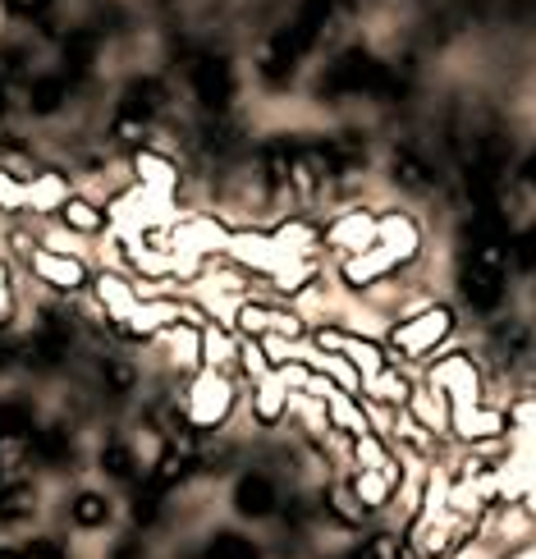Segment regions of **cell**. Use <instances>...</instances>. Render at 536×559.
I'll use <instances>...</instances> for the list:
<instances>
[{
  "label": "cell",
  "mask_w": 536,
  "mask_h": 559,
  "mask_svg": "<svg viewBox=\"0 0 536 559\" xmlns=\"http://www.w3.org/2000/svg\"><path fill=\"white\" fill-rule=\"evenodd\" d=\"M14 317V289H10V271L0 266V325Z\"/></svg>",
  "instance_id": "obj_30"
},
{
  "label": "cell",
  "mask_w": 536,
  "mask_h": 559,
  "mask_svg": "<svg viewBox=\"0 0 536 559\" xmlns=\"http://www.w3.org/2000/svg\"><path fill=\"white\" fill-rule=\"evenodd\" d=\"M102 377H106V385H110L115 394H124V390L133 385V371H129V362H106Z\"/></svg>",
  "instance_id": "obj_28"
},
{
  "label": "cell",
  "mask_w": 536,
  "mask_h": 559,
  "mask_svg": "<svg viewBox=\"0 0 536 559\" xmlns=\"http://www.w3.org/2000/svg\"><path fill=\"white\" fill-rule=\"evenodd\" d=\"M394 179H400L404 189H427V183H431V170H427L417 156L400 152V156H394Z\"/></svg>",
  "instance_id": "obj_21"
},
{
  "label": "cell",
  "mask_w": 536,
  "mask_h": 559,
  "mask_svg": "<svg viewBox=\"0 0 536 559\" xmlns=\"http://www.w3.org/2000/svg\"><path fill=\"white\" fill-rule=\"evenodd\" d=\"M97 298H102V308L115 317V321H129L133 317V308H138V298H133V289H129V280L124 275H97Z\"/></svg>",
  "instance_id": "obj_14"
},
{
  "label": "cell",
  "mask_w": 536,
  "mask_h": 559,
  "mask_svg": "<svg viewBox=\"0 0 536 559\" xmlns=\"http://www.w3.org/2000/svg\"><path fill=\"white\" fill-rule=\"evenodd\" d=\"M212 559H258V546L235 537V532H225V537H216V546H212Z\"/></svg>",
  "instance_id": "obj_24"
},
{
  "label": "cell",
  "mask_w": 536,
  "mask_h": 559,
  "mask_svg": "<svg viewBox=\"0 0 536 559\" xmlns=\"http://www.w3.org/2000/svg\"><path fill=\"white\" fill-rule=\"evenodd\" d=\"M354 491H358L362 504H381V500L390 496V473H362V477L354 481Z\"/></svg>",
  "instance_id": "obj_23"
},
{
  "label": "cell",
  "mask_w": 536,
  "mask_h": 559,
  "mask_svg": "<svg viewBox=\"0 0 536 559\" xmlns=\"http://www.w3.org/2000/svg\"><path fill=\"white\" fill-rule=\"evenodd\" d=\"M235 321H239V331H243L248 340H266V335H289V340H298V335H302V321H298L294 312H285V308H271V302H243Z\"/></svg>",
  "instance_id": "obj_5"
},
{
  "label": "cell",
  "mask_w": 536,
  "mask_h": 559,
  "mask_svg": "<svg viewBox=\"0 0 536 559\" xmlns=\"http://www.w3.org/2000/svg\"><path fill=\"white\" fill-rule=\"evenodd\" d=\"M450 331H454V312H450V308H427V312L408 317L404 325H394L390 340H394V348H400V354L417 358V354H427V348H436Z\"/></svg>",
  "instance_id": "obj_2"
},
{
  "label": "cell",
  "mask_w": 536,
  "mask_h": 559,
  "mask_svg": "<svg viewBox=\"0 0 536 559\" xmlns=\"http://www.w3.org/2000/svg\"><path fill=\"white\" fill-rule=\"evenodd\" d=\"M509 258H514V266L519 271H536V225L532 229H523V235L509 243Z\"/></svg>",
  "instance_id": "obj_25"
},
{
  "label": "cell",
  "mask_w": 536,
  "mask_h": 559,
  "mask_svg": "<svg viewBox=\"0 0 536 559\" xmlns=\"http://www.w3.org/2000/svg\"><path fill=\"white\" fill-rule=\"evenodd\" d=\"M235 504H239L243 519H266V514H275V486H271V477H262V473L243 477L239 491H235Z\"/></svg>",
  "instance_id": "obj_12"
},
{
  "label": "cell",
  "mask_w": 536,
  "mask_h": 559,
  "mask_svg": "<svg viewBox=\"0 0 536 559\" xmlns=\"http://www.w3.org/2000/svg\"><path fill=\"white\" fill-rule=\"evenodd\" d=\"M33 436V413L23 404H0V440H23Z\"/></svg>",
  "instance_id": "obj_19"
},
{
  "label": "cell",
  "mask_w": 536,
  "mask_h": 559,
  "mask_svg": "<svg viewBox=\"0 0 536 559\" xmlns=\"http://www.w3.org/2000/svg\"><path fill=\"white\" fill-rule=\"evenodd\" d=\"M331 248H340L344 258H354V252H367V248H377V216H367V212H348L340 216L331 229L321 235Z\"/></svg>",
  "instance_id": "obj_7"
},
{
  "label": "cell",
  "mask_w": 536,
  "mask_h": 559,
  "mask_svg": "<svg viewBox=\"0 0 536 559\" xmlns=\"http://www.w3.org/2000/svg\"><path fill=\"white\" fill-rule=\"evenodd\" d=\"M279 404H285V385L266 381V385L258 390V417H262V423H275V417H279Z\"/></svg>",
  "instance_id": "obj_26"
},
{
  "label": "cell",
  "mask_w": 536,
  "mask_h": 559,
  "mask_svg": "<svg viewBox=\"0 0 536 559\" xmlns=\"http://www.w3.org/2000/svg\"><path fill=\"white\" fill-rule=\"evenodd\" d=\"M28 206V179H19L14 170L0 166V212L5 216H19Z\"/></svg>",
  "instance_id": "obj_17"
},
{
  "label": "cell",
  "mask_w": 536,
  "mask_h": 559,
  "mask_svg": "<svg viewBox=\"0 0 536 559\" xmlns=\"http://www.w3.org/2000/svg\"><path fill=\"white\" fill-rule=\"evenodd\" d=\"M56 216L64 221V229H74V235H97V229L106 225V212L97 202H87V198H69Z\"/></svg>",
  "instance_id": "obj_15"
},
{
  "label": "cell",
  "mask_w": 536,
  "mask_h": 559,
  "mask_svg": "<svg viewBox=\"0 0 536 559\" xmlns=\"http://www.w3.org/2000/svg\"><path fill=\"white\" fill-rule=\"evenodd\" d=\"M225 408H229V385L221 377H202L198 390H193V413L189 417L198 427H212V423L225 417Z\"/></svg>",
  "instance_id": "obj_11"
},
{
  "label": "cell",
  "mask_w": 536,
  "mask_h": 559,
  "mask_svg": "<svg viewBox=\"0 0 536 559\" xmlns=\"http://www.w3.org/2000/svg\"><path fill=\"white\" fill-rule=\"evenodd\" d=\"M102 468H106V477H115V481H129V477L138 473L133 450H129V445H106V450H102Z\"/></svg>",
  "instance_id": "obj_20"
},
{
  "label": "cell",
  "mask_w": 536,
  "mask_h": 559,
  "mask_svg": "<svg viewBox=\"0 0 536 559\" xmlns=\"http://www.w3.org/2000/svg\"><path fill=\"white\" fill-rule=\"evenodd\" d=\"M133 170H138V179H143V189H152V193L179 189V166H175L166 152H152V147L133 152Z\"/></svg>",
  "instance_id": "obj_10"
},
{
  "label": "cell",
  "mask_w": 536,
  "mask_h": 559,
  "mask_svg": "<svg viewBox=\"0 0 536 559\" xmlns=\"http://www.w3.org/2000/svg\"><path fill=\"white\" fill-rule=\"evenodd\" d=\"M394 266H400V262H394L390 258V252L377 243V248H367V252H354V258H344V285L348 289H367V285H377V280H385Z\"/></svg>",
  "instance_id": "obj_9"
},
{
  "label": "cell",
  "mask_w": 536,
  "mask_h": 559,
  "mask_svg": "<svg viewBox=\"0 0 536 559\" xmlns=\"http://www.w3.org/2000/svg\"><path fill=\"white\" fill-rule=\"evenodd\" d=\"M28 266H33V275L41 280V285H51L60 294H74V289L87 285V271H83V262L74 258V252L41 248V252H33V258H28Z\"/></svg>",
  "instance_id": "obj_4"
},
{
  "label": "cell",
  "mask_w": 536,
  "mask_h": 559,
  "mask_svg": "<svg viewBox=\"0 0 536 559\" xmlns=\"http://www.w3.org/2000/svg\"><path fill=\"white\" fill-rule=\"evenodd\" d=\"M0 110H5V92H0Z\"/></svg>",
  "instance_id": "obj_33"
},
{
  "label": "cell",
  "mask_w": 536,
  "mask_h": 559,
  "mask_svg": "<svg viewBox=\"0 0 536 559\" xmlns=\"http://www.w3.org/2000/svg\"><path fill=\"white\" fill-rule=\"evenodd\" d=\"M69 97V79L64 74H41L33 87H28V106L33 115H56Z\"/></svg>",
  "instance_id": "obj_16"
},
{
  "label": "cell",
  "mask_w": 536,
  "mask_h": 559,
  "mask_svg": "<svg viewBox=\"0 0 536 559\" xmlns=\"http://www.w3.org/2000/svg\"><path fill=\"white\" fill-rule=\"evenodd\" d=\"M110 559H143V546H138V542H120Z\"/></svg>",
  "instance_id": "obj_32"
},
{
  "label": "cell",
  "mask_w": 536,
  "mask_h": 559,
  "mask_svg": "<svg viewBox=\"0 0 536 559\" xmlns=\"http://www.w3.org/2000/svg\"><path fill=\"white\" fill-rule=\"evenodd\" d=\"M193 92L206 110L221 115L229 106V97H235V74H229V64L221 56H202L193 64Z\"/></svg>",
  "instance_id": "obj_6"
},
{
  "label": "cell",
  "mask_w": 536,
  "mask_h": 559,
  "mask_svg": "<svg viewBox=\"0 0 536 559\" xmlns=\"http://www.w3.org/2000/svg\"><path fill=\"white\" fill-rule=\"evenodd\" d=\"M377 243L390 252L394 262H413V258H417V248H422V235H417L413 216L390 212V216L377 221Z\"/></svg>",
  "instance_id": "obj_8"
},
{
  "label": "cell",
  "mask_w": 536,
  "mask_h": 559,
  "mask_svg": "<svg viewBox=\"0 0 536 559\" xmlns=\"http://www.w3.org/2000/svg\"><path fill=\"white\" fill-rule=\"evenodd\" d=\"M348 559H400V542H394V537H371L367 546H358Z\"/></svg>",
  "instance_id": "obj_27"
},
{
  "label": "cell",
  "mask_w": 536,
  "mask_h": 559,
  "mask_svg": "<svg viewBox=\"0 0 536 559\" xmlns=\"http://www.w3.org/2000/svg\"><path fill=\"white\" fill-rule=\"evenodd\" d=\"M69 514H74L79 527H102V523L110 519V500L97 496V491H83V496L74 500V509H69Z\"/></svg>",
  "instance_id": "obj_18"
},
{
  "label": "cell",
  "mask_w": 536,
  "mask_h": 559,
  "mask_svg": "<svg viewBox=\"0 0 536 559\" xmlns=\"http://www.w3.org/2000/svg\"><path fill=\"white\" fill-rule=\"evenodd\" d=\"M5 5L14 10V14H23V19H33V14H41L51 0H5Z\"/></svg>",
  "instance_id": "obj_31"
},
{
  "label": "cell",
  "mask_w": 536,
  "mask_h": 559,
  "mask_svg": "<svg viewBox=\"0 0 536 559\" xmlns=\"http://www.w3.org/2000/svg\"><path fill=\"white\" fill-rule=\"evenodd\" d=\"M33 454L41 463H64L69 459V440L60 431H41V436H33Z\"/></svg>",
  "instance_id": "obj_22"
},
{
  "label": "cell",
  "mask_w": 536,
  "mask_h": 559,
  "mask_svg": "<svg viewBox=\"0 0 536 559\" xmlns=\"http://www.w3.org/2000/svg\"><path fill=\"white\" fill-rule=\"evenodd\" d=\"M325 19H331V0H302L298 14L275 33L271 51H266V64H262V69H266L271 83H279L302 56L312 51L317 37H321V28H325Z\"/></svg>",
  "instance_id": "obj_1"
},
{
  "label": "cell",
  "mask_w": 536,
  "mask_h": 559,
  "mask_svg": "<svg viewBox=\"0 0 536 559\" xmlns=\"http://www.w3.org/2000/svg\"><path fill=\"white\" fill-rule=\"evenodd\" d=\"M458 285H463V298H468L477 312H496L500 298H504V266H491V262H481V258L468 252Z\"/></svg>",
  "instance_id": "obj_3"
},
{
  "label": "cell",
  "mask_w": 536,
  "mask_h": 559,
  "mask_svg": "<svg viewBox=\"0 0 536 559\" xmlns=\"http://www.w3.org/2000/svg\"><path fill=\"white\" fill-rule=\"evenodd\" d=\"M0 559H60L56 546H19V550H0Z\"/></svg>",
  "instance_id": "obj_29"
},
{
  "label": "cell",
  "mask_w": 536,
  "mask_h": 559,
  "mask_svg": "<svg viewBox=\"0 0 536 559\" xmlns=\"http://www.w3.org/2000/svg\"><path fill=\"white\" fill-rule=\"evenodd\" d=\"M69 198H74V193H69L64 175H37V179H28V206H33V212H41V216L60 212Z\"/></svg>",
  "instance_id": "obj_13"
}]
</instances>
